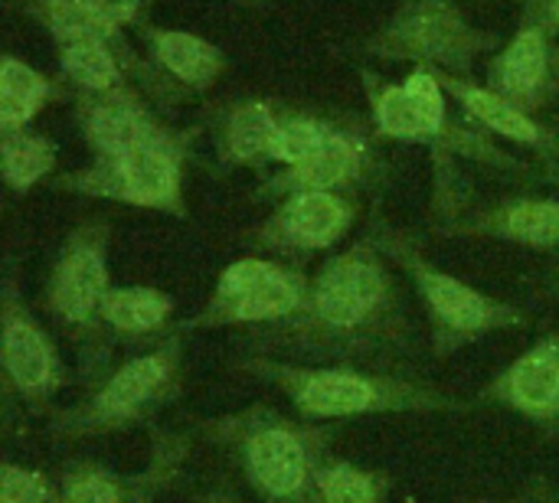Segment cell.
Here are the masks:
<instances>
[{
    "mask_svg": "<svg viewBox=\"0 0 559 503\" xmlns=\"http://www.w3.org/2000/svg\"><path fill=\"white\" fill-rule=\"evenodd\" d=\"M308 291H311V278L292 265H282L269 282H262L255 291H249L236 304L219 308V311H197L193 318L180 321L177 327L183 334L219 331V327H239L246 334V331H259V327H275L305 308Z\"/></svg>",
    "mask_w": 559,
    "mask_h": 503,
    "instance_id": "cell-10",
    "label": "cell"
},
{
    "mask_svg": "<svg viewBox=\"0 0 559 503\" xmlns=\"http://www.w3.org/2000/svg\"><path fill=\"white\" fill-rule=\"evenodd\" d=\"M0 370L7 409H46L72 380L52 334L39 324L13 278L3 282L0 295Z\"/></svg>",
    "mask_w": 559,
    "mask_h": 503,
    "instance_id": "cell-7",
    "label": "cell"
},
{
    "mask_svg": "<svg viewBox=\"0 0 559 503\" xmlns=\"http://www.w3.org/2000/svg\"><path fill=\"white\" fill-rule=\"evenodd\" d=\"M157 52L174 75H180L183 82H193V85H206L219 65L216 52L203 39L187 36V33H164L157 39Z\"/></svg>",
    "mask_w": 559,
    "mask_h": 503,
    "instance_id": "cell-24",
    "label": "cell"
},
{
    "mask_svg": "<svg viewBox=\"0 0 559 503\" xmlns=\"http://www.w3.org/2000/svg\"><path fill=\"white\" fill-rule=\"evenodd\" d=\"M187 337L190 334L174 324L160 340L105 370L98 380H92V390L79 403L49 419V435L75 442L151 422L183 393Z\"/></svg>",
    "mask_w": 559,
    "mask_h": 503,
    "instance_id": "cell-4",
    "label": "cell"
},
{
    "mask_svg": "<svg viewBox=\"0 0 559 503\" xmlns=\"http://www.w3.org/2000/svg\"><path fill=\"white\" fill-rule=\"evenodd\" d=\"M278 268H282V262H272V259H242V262H233V265L219 275L216 291H213V298L203 304V311H219V308L236 304L239 298H246L249 291H255L262 282H269Z\"/></svg>",
    "mask_w": 559,
    "mask_h": 503,
    "instance_id": "cell-25",
    "label": "cell"
},
{
    "mask_svg": "<svg viewBox=\"0 0 559 503\" xmlns=\"http://www.w3.org/2000/svg\"><path fill=\"white\" fill-rule=\"evenodd\" d=\"M554 435H559V419H557V426H554Z\"/></svg>",
    "mask_w": 559,
    "mask_h": 503,
    "instance_id": "cell-37",
    "label": "cell"
},
{
    "mask_svg": "<svg viewBox=\"0 0 559 503\" xmlns=\"http://www.w3.org/2000/svg\"><path fill=\"white\" fill-rule=\"evenodd\" d=\"M354 209L344 196L328 190L292 193L265 229V245L278 252H321L350 229Z\"/></svg>",
    "mask_w": 559,
    "mask_h": 503,
    "instance_id": "cell-11",
    "label": "cell"
},
{
    "mask_svg": "<svg viewBox=\"0 0 559 503\" xmlns=\"http://www.w3.org/2000/svg\"><path fill=\"white\" fill-rule=\"evenodd\" d=\"M544 69H547L544 36L537 29H527L514 39V46L508 49V56L501 62V85L508 95L527 98L544 82Z\"/></svg>",
    "mask_w": 559,
    "mask_h": 503,
    "instance_id": "cell-22",
    "label": "cell"
},
{
    "mask_svg": "<svg viewBox=\"0 0 559 503\" xmlns=\"http://www.w3.org/2000/svg\"><path fill=\"white\" fill-rule=\"evenodd\" d=\"M390 478L373 468H360L350 462L331 458L321 471V498L324 503H383Z\"/></svg>",
    "mask_w": 559,
    "mask_h": 503,
    "instance_id": "cell-20",
    "label": "cell"
},
{
    "mask_svg": "<svg viewBox=\"0 0 559 503\" xmlns=\"http://www.w3.org/2000/svg\"><path fill=\"white\" fill-rule=\"evenodd\" d=\"M242 347L252 357L406 373H416L423 354L413 311L373 245H354L324 262L305 308L275 327L246 331Z\"/></svg>",
    "mask_w": 559,
    "mask_h": 503,
    "instance_id": "cell-1",
    "label": "cell"
},
{
    "mask_svg": "<svg viewBox=\"0 0 559 503\" xmlns=\"http://www.w3.org/2000/svg\"><path fill=\"white\" fill-rule=\"evenodd\" d=\"M177 448L157 452V462L141 475H118L98 462H72L56 481V503H138L154 498V491L177 468Z\"/></svg>",
    "mask_w": 559,
    "mask_h": 503,
    "instance_id": "cell-12",
    "label": "cell"
},
{
    "mask_svg": "<svg viewBox=\"0 0 559 503\" xmlns=\"http://www.w3.org/2000/svg\"><path fill=\"white\" fill-rule=\"evenodd\" d=\"M550 291H554V295H559V275L554 278V288H550Z\"/></svg>",
    "mask_w": 559,
    "mask_h": 503,
    "instance_id": "cell-35",
    "label": "cell"
},
{
    "mask_svg": "<svg viewBox=\"0 0 559 503\" xmlns=\"http://www.w3.org/2000/svg\"><path fill=\"white\" fill-rule=\"evenodd\" d=\"M49 20L52 29L72 43V39H102L105 33V20L95 13V7L88 0H52L49 3Z\"/></svg>",
    "mask_w": 559,
    "mask_h": 503,
    "instance_id": "cell-30",
    "label": "cell"
},
{
    "mask_svg": "<svg viewBox=\"0 0 559 503\" xmlns=\"http://www.w3.org/2000/svg\"><path fill=\"white\" fill-rule=\"evenodd\" d=\"M331 134L334 131L328 124H318V121H288V124H278V134H275V144H272V157L282 160V164H288V167H298L308 157H314Z\"/></svg>",
    "mask_w": 559,
    "mask_h": 503,
    "instance_id": "cell-27",
    "label": "cell"
},
{
    "mask_svg": "<svg viewBox=\"0 0 559 503\" xmlns=\"http://www.w3.org/2000/svg\"><path fill=\"white\" fill-rule=\"evenodd\" d=\"M0 154H3V177L13 190H29L36 180H43L52 170V160H56L52 144L26 131L3 134Z\"/></svg>",
    "mask_w": 559,
    "mask_h": 503,
    "instance_id": "cell-19",
    "label": "cell"
},
{
    "mask_svg": "<svg viewBox=\"0 0 559 503\" xmlns=\"http://www.w3.org/2000/svg\"><path fill=\"white\" fill-rule=\"evenodd\" d=\"M95 7V13L105 20V23H124L134 16V7L138 0H88Z\"/></svg>",
    "mask_w": 559,
    "mask_h": 503,
    "instance_id": "cell-32",
    "label": "cell"
},
{
    "mask_svg": "<svg viewBox=\"0 0 559 503\" xmlns=\"http://www.w3.org/2000/svg\"><path fill=\"white\" fill-rule=\"evenodd\" d=\"M0 503H56V481L36 468L7 462L0 468Z\"/></svg>",
    "mask_w": 559,
    "mask_h": 503,
    "instance_id": "cell-29",
    "label": "cell"
},
{
    "mask_svg": "<svg viewBox=\"0 0 559 503\" xmlns=\"http://www.w3.org/2000/svg\"><path fill=\"white\" fill-rule=\"evenodd\" d=\"M174 311H177L174 298L160 288L111 285V291L102 304V321H105L111 340L154 344L170 331Z\"/></svg>",
    "mask_w": 559,
    "mask_h": 503,
    "instance_id": "cell-13",
    "label": "cell"
},
{
    "mask_svg": "<svg viewBox=\"0 0 559 503\" xmlns=\"http://www.w3.org/2000/svg\"><path fill=\"white\" fill-rule=\"evenodd\" d=\"M200 432L226 452L262 503H324L321 471L331 462V432L318 422L249 406L203 422Z\"/></svg>",
    "mask_w": 559,
    "mask_h": 503,
    "instance_id": "cell-3",
    "label": "cell"
},
{
    "mask_svg": "<svg viewBox=\"0 0 559 503\" xmlns=\"http://www.w3.org/2000/svg\"><path fill=\"white\" fill-rule=\"evenodd\" d=\"M403 36L409 46H416L426 56L436 59H452L455 52H462L468 33L462 26V20L455 16V10L442 0H426L419 3L406 23H403Z\"/></svg>",
    "mask_w": 559,
    "mask_h": 503,
    "instance_id": "cell-16",
    "label": "cell"
},
{
    "mask_svg": "<svg viewBox=\"0 0 559 503\" xmlns=\"http://www.w3.org/2000/svg\"><path fill=\"white\" fill-rule=\"evenodd\" d=\"M151 134H157V128L128 101H105L88 118V137L102 154V160H115L128 154L134 144L147 141Z\"/></svg>",
    "mask_w": 559,
    "mask_h": 503,
    "instance_id": "cell-17",
    "label": "cell"
},
{
    "mask_svg": "<svg viewBox=\"0 0 559 503\" xmlns=\"http://www.w3.org/2000/svg\"><path fill=\"white\" fill-rule=\"evenodd\" d=\"M275 134H278V121L272 118V111L265 105H242L229 118V131H226L229 157H236V160L272 157Z\"/></svg>",
    "mask_w": 559,
    "mask_h": 503,
    "instance_id": "cell-21",
    "label": "cell"
},
{
    "mask_svg": "<svg viewBox=\"0 0 559 503\" xmlns=\"http://www.w3.org/2000/svg\"><path fill=\"white\" fill-rule=\"evenodd\" d=\"M357 173H360V147L350 137L334 131L324 141V147L314 157H308L305 164L292 167V173L285 180L295 193H308V190L334 193L337 187L350 183Z\"/></svg>",
    "mask_w": 559,
    "mask_h": 503,
    "instance_id": "cell-15",
    "label": "cell"
},
{
    "mask_svg": "<svg viewBox=\"0 0 559 503\" xmlns=\"http://www.w3.org/2000/svg\"><path fill=\"white\" fill-rule=\"evenodd\" d=\"M138 503H151V498H141V501H138Z\"/></svg>",
    "mask_w": 559,
    "mask_h": 503,
    "instance_id": "cell-38",
    "label": "cell"
},
{
    "mask_svg": "<svg viewBox=\"0 0 559 503\" xmlns=\"http://www.w3.org/2000/svg\"><path fill=\"white\" fill-rule=\"evenodd\" d=\"M377 121H380L383 134H393V137H429L426 121H423L413 95L406 92V85L383 92V98L377 101Z\"/></svg>",
    "mask_w": 559,
    "mask_h": 503,
    "instance_id": "cell-28",
    "label": "cell"
},
{
    "mask_svg": "<svg viewBox=\"0 0 559 503\" xmlns=\"http://www.w3.org/2000/svg\"><path fill=\"white\" fill-rule=\"evenodd\" d=\"M66 72L85 88H111L115 85V62L102 49V39H72L62 49Z\"/></svg>",
    "mask_w": 559,
    "mask_h": 503,
    "instance_id": "cell-26",
    "label": "cell"
},
{
    "mask_svg": "<svg viewBox=\"0 0 559 503\" xmlns=\"http://www.w3.org/2000/svg\"><path fill=\"white\" fill-rule=\"evenodd\" d=\"M504 503H559V484H547V481H537L531 484L527 491H521L518 498Z\"/></svg>",
    "mask_w": 559,
    "mask_h": 503,
    "instance_id": "cell-33",
    "label": "cell"
},
{
    "mask_svg": "<svg viewBox=\"0 0 559 503\" xmlns=\"http://www.w3.org/2000/svg\"><path fill=\"white\" fill-rule=\"evenodd\" d=\"M481 403H495L554 432L559 419V334L540 337L514 363H508L485 390Z\"/></svg>",
    "mask_w": 559,
    "mask_h": 503,
    "instance_id": "cell-9",
    "label": "cell"
},
{
    "mask_svg": "<svg viewBox=\"0 0 559 503\" xmlns=\"http://www.w3.org/2000/svg\"><path fill=\"white\" fill-rule=\"evenodd\" d=\"M488 236H501L518 245L557 249L559 245V203L557 200H518L481 219Z\"/></svg>",
    "mask_w": 559,
    "mask_h": 503,
    "instance_id": "cell-14",
    "label": "cell"
},
{
    "mask_svg": "<svg viewBox=\"0 0 559 503\" xmlns=\"http://www.w3.org/2000/svg\"><path fill=\"white\" fill-rule=\"evenodd\" d=\"M111 291L108 229H75L59 249L46 278L43 308L56 331L82 354V380L92 383L108 370L111 334L102 321V304Z\"/></svg>",
    "mask_w": 559,
    "mask_h": 503,
    "instance_id": "cell-5",
    "label": "cell"
},
{
    "mask_svg": "<svg viewBox=\"0 0 559 503\" xmlns=\"http://www.w3.org/2000/svg\"><path fill=\"white\" fill-rule=\"evenodd\" d=\"M75 180L82 190L98 193V196H115V200H128L134 206L183 213V206H180V157L160 131L141 144H134L128 154H121L115 160H102L92 173L75 177Z\"/></svg>",
    "mask_w": 559,
    "mask_h": 503,
    "instance_id": "cell-8",
    "label": "cell"
},
{
    "mask_svg": "<svg viewBox=\"0 0 559 503\" xmlns=\"http://www.w3.org/2000/svg\"><path fill=\"white\" fill-rule=\"evenodd\" d=\"M406 92L413 95L423 121H426V131L429 137L442 131V118H445V101H442V92L436 85V79L429 72H413L409 82H406Z\"/></svg>",
    "mask_w": 559,
    "mask_h": 503,
    "instance_id": "cell-31",
    "label": "cell"
},
{
    "mask_svg": "<svg viewBox=\"0 0 559 503\" xmlns=\"http://www.w3.org/2000/svg\"><path fill=\"white\" fill-rule=\"evenodd\" d=\"M200 503H242L236 498V491H229V488H216V491H210L206 498Z\"/></svg>",
    "mask_w": 559,
    "mask_h": 503,
    "instance_id": "cell-34",
    "label": "cell"
},
{
    "mask_svg": "<svg viewBox=\"0 0 559 503\" xmlns=\"http://www.w3.org/2000/svg\"><path fill=\"white\" fill-rule=\"evenodd\" d=\"M462 101L491 131H498L504 137H514V141H524V144L540 141V128L521 108H514L508 98H501L495 92H485V88H462Z\"/></svg>",
    "mask_w": 559,
    "mask_h": 503,
    "instance_id": "cell-23",
    "label": "cell"
},
{
    "mask_svg": "<svg viewBox=\"0 0 559 503\" xmlns=\"http://www.w3.org/2000/svg\"><path fill=\"white\" fill-rule=\"evenodd\" d=\"M46 98V79L16 59H3L0 69V124L3 134L23 131V124L39 111Z\"/></svg>",
    "mask_w": 559,
    "mask_h": 503,
    "instance_id": "cell-18",
    "label": "cell"
},
{
    "mask_svg": "<svg viewBox=\"0 0 559 503\" xmlns=\"http://www.w3.org/2000/svg\"><path fill=\"white\" fill-rule=\"evenodd\" d=\"M390 255L406 268V275L413 278V285L423 298L436 357H452L491 334L531 327L527 311H521L518 304L498 301V298L472 288L468 282L429 265L419 252L396 245V249H390Z\"/></svg>",
    "mask_w": 559,
    "mask_h": 503,
    "instance_id": "cell-6",
    "label": "cell"
},
{
    "mask_svg": "<svg viewBox=\"0 0 559 503\" xmlns=\"http://www.w3.org/2000/svg\"><path fill=\"white\" fill-rule=\"evenodd\" d=\"M554 13H557V20H559V0H557V3H554Z\"/></svg>",
    "mask_w": 559,
    "mask_h": 503,
    "instance_id": "cell-36",
    "label": "cell"
},
{
    "mask_svg": "<svg viewBox=\"0 0 559 503\" xmlns=\"http://www.w3.org/2000/svg\"><path fill=\"white\" fill-rule=\"evenodd\" d=\"M233 367L259 383L275 386L308 422H350L367 416H439L468 409V403L452 396L445 386L406 370H373L357 363H295L252 354H246Z\"/></svg>",
    "mask_w": 559,
    "mask_h": 503,
    "instance_id": "cell-2",
    "label": "cell"
}]
</instances>
